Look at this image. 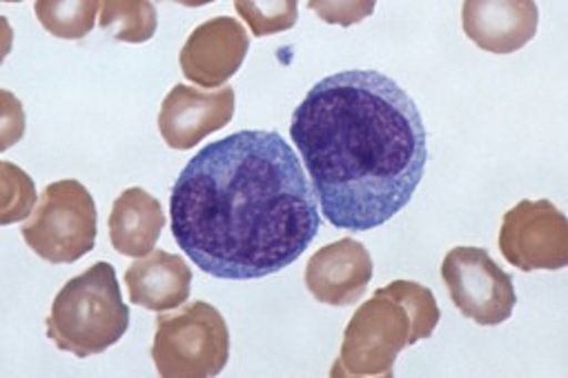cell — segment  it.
<instances>
[{
    "label": "cell",
    "mask_w": 568,
    "mask_h": 378,
    "mask_svg": "<svg viewBox=\"0 0 568 378\" xmlns=\"http://www.w3.org/2000/svg\"><path fill=\"white\" fill-rule=\"evenodd\" d=\"M172 234L214 278H265L302 258L322 227L300 156L278 132H236L205 145L170 196Z\"/></svg>",
    "instance_id": "1"
},
{
    "label": "cell",
    "mask_w": 568,
    "mask_h": 378,
    "mask_svg": "<svg viewBox=\"0 0 568 378\" xmlns=\"http://www.w3.org/2000/svg\"><path fill=\"white\" fill-rule=\"evenodd\" d=\"M291 136L324 218L351 232L397 216L428 161V134L413 96L375 70L322 79L295 110Z\"/></svg>",
    "instance_id": "2"
},
{
    "label": "cell",
    "mask_w": 568,
    "mask_h": 378,
    "mask_svg": "<svg viewBox=\"0 0 568 378\" xmlns=\"http://www.w3.org/2000/svg\"><path fill=\"white\" fill-rule=\"evenodd\" d=\"M439 316L433 289L422 283L393 280L379 287L351 318L331 376H395L393 367L399 351L430 338Z\"/></svg>",
    "instance_id": "3"
},
{
    "label": "cell",
    "mask_w": 568,
    "mask_h": 378,
    "mask_svg": "<svg viewBox=\"0 0 568 378\" xmlns=\"http://www.w3.org/2000/svg\"><path fill=\"white\" fill-rule=\"evenodd\" d=\"M48 338L77 358L103 354L130 327L116 269L101 260L63 285L45 320Z\"/></svg>",
    "instance_id": "4"
},
{
    "label": "cell",
    "mask_w": 568,
    "mask_h": 378,
    "mask_svg": "<svg viewBox=\"0 0 568 378\" xmlns=\"http://www.w3.org/2000/svg\"><path fill=\"white\" fill-rule=\"evenodd\" d=\"M230 358V331L223 314L205 303H187L176 314L156 316L152 360L163 378H212Z\"/></svg>",
    "instance_id": "5"
},
{
    "label": "cell",
    "mask_w": 568,
    "mask_h": 378,
    "mask_svg": "<svg viewBox=\"0 0 568 378\" xmlns=\"http://www.w3.org/2000/svg\"><path fill=\"white\" fill-rule=\"evenodd\" d=\"M23 238L37 256L54 265H70L90 254L97 243V205L90 190L74 178L50 183L23 225Z\"/></svg>",
    "instance_id": "6"
},
{
    "label": "cell",
    "mask_w": 568,
    "mask_h": 378,
    "mask_svg": "<svg viewBox=\"0 0 568 378\" xmlns=\"http://www.w3.org/2000/svg\"><path fill=\"white\" fill-rule=\"evenodd\" d=\"M442 278L455 307L481 327L506 323L517 294L513 278L481 247H455L442 263Z\"/></svg>",
    "instance_id": "7"
},
{
    "label": "cell",
    "mask_w": 568,
    "mask_h": 378,
    "mask_svg": "<svg viewBox=\"0 0 568 378\" xmlns=\"http://www.w3.org/2000/svg\"><path fill=\"white\" fill-rule=\"evenodd\" d=\"M499 249L521 272L561 269L568 265V218L546 198H524L504 214Z\"/></svg>",
    "instance_id": "8"
},
{
    "label": "cell",
    "mask_w": 568,
    "mask_h": 378,
    "mask_svg": "<svg viewBox=\"0 0 568 378\" xmlns=\"http://www.w3.org/2000/svg\"><path fill=\"white\" fill-rule=\"evenodd\" d=\"M234 90L227 85L214 92L190 85L172 88L159 112V132L165 145L187 152L205 136L223 130L234 116Z\"/></svg>",
    "instance_id": "9"
},
{
    "label": "cell",
    "mask_w": 568,
    "mask_h": 378,
    "mask_svg": "<svg viewBox=\"0 0 568 378\" xmlns=\"http://www.w3.org/2000/svg\"><path fill=\"white\" fill-rule=\"evenodd\" d=\"M250 39L243 25L230 17H219L199 25L185 41L179 63L187 81L201 88L227 83L243 65Z\"/></svg>",
    "instance_id": "10"
},
{
    "label": "cell",
    "mask_w": 568,
    "mask_h": 378,
    "mask_svg": "<svg viewBox=\"0 0 568 378\" xmlns=\"http://www.w3.org/2000/svg\"><path fill=\"white\" fill-rule=\"evenodd\" d=\"M373 272L368 247L348 236L313 254L306 267V287L320 303L348 307L366 294Z\"/></svg>",
    "instance_id": "11"
},
{
    "label": "cell",
    "mask_w": 568,
    "mask_h": 378,
    "mask_svg": "<svg viewBox=\"0 0 568 378\" xmlns=\"http://www.w3.org/2000/svg\"><path fill=\"white\" fill-rule=\"evenodd\" d=\"M532 0H468L462 8L464 34L484 52L513 54L537 34Z\"/></svg>",
    "instance_id": "12"
},
{
    "label": "cell",
    "mask_w": 568,
    "mask_h": 378,
    "mask_svg": "<svg viewBox=\"0 0 568 378\" xmlns=\"http://www.w3.org/2000/svg\"><path fill=\"white\" fill-rule=\"evenodd\" d=\"M130 300L150 311H168L183 305L192 287L190 265L165 249L136 258L125 272Z\"/></svg>",
    "instance_id": "13"
},
{
    "label": "cell",
    "mask_w": 568,
    "mask_h": 378,
    "mask_svg": "<svg viewBox=\"0 0 568 378\" xmlns=\"http://www.w3.org/2000/svg\"><path fill=\"white\" fill-rule=\"evenodd\" d=\"M108 225L112 247L119 254L143 258L154 252L165 225V214L159 198L141 187H130L114 201Z\"/></svg>",
    "instance_id": "14"
},
{
    "label": "cell",
    "mask_w": 568,
    "mask_h": 378,
    "mask_svg": "<svg viewBox=\"0 0 568 378\" xmlns=\"http://www.w3.org/2000/svg\"><path fill=\"white\" fill-rule=\"evenodd\" d=\"M34 12L43 30L52 37L79 41L94 30L101 3L97 0H41L34 6Z\"/></svg>",
    "instance_id": "15"
},
{
    "label": "cell",
    "mask_w": 568,
    "mask_h": 378,
    "mask_svg": "<svg viewBox=\"0 0 568 378\" xmlns=\"http://www.w3.org/2000/svg\"><path fill=\"white\" fill-rule=\"evenodd\" d=\"M101 28L121 43H145L156 34L159 17L148 0H108L101 3Z\"/></svg>",
    "instance_id": "16"
},
{
    "label": "cell",
    "mask_w": 568,
    "mask_h": 378,
    "mask_svg": "<svg viewBox=\"0 0 568 378\" xmlns=\"http://www.w3.org/2000/svg\"><path fill=\"white\" fill-rule=\"evenodd\" d=\"M234 8L239 17L250 25L256 39L293 30L300 17V6L295 0H267V3H256V0H236Z\"/></svg>",
    "instance_id": "17"
},
{
    "label": "cell",
    "mask_w": 568,
    "mask_h": 378,
    "mask_svg": "<svg viewBox=\"0 0 568 378\" xmlns=\"http://www.w3.org/2000/svg\"><path fill=\"white\" fill-rule=\"evenodd\" d=\"M0 172H3V214H0V223L10 225L28 218L37 205L34 181L10 161L0 163Z\"/></svg>",
    "instance_id": "18"
}]
</instances>
